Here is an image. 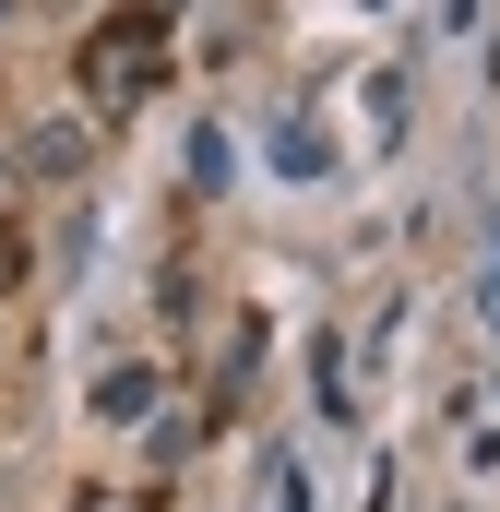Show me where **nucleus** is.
Returning a JSON list of instances; mask_svg holds the SVG:
<instances>
[{"label":"nucleus","mask_w":500,"mask_h":512,"mask_svg":"<svg viewBox=\"0 0 500 512\" xmlns=\"http://www.w3.org/2000/svg\"><path fill=\"white\" fill-rule=\"evenodd\" d=\"M72 72H84V108H143L155 84H167V12L155 0H131V12H108V24H84V48H72Z\"/></svg>","instance_id":"nucleus-1"},{"label":"nucleus","mask_w":500,"mask_h":512,"mask_svg":"<svg viewBox=\"0 0 500 512\" xmlns=\"http://www.w3.org/2000/svg\"><path fill=\"white\" fill-rule=\"evenodd\" d=\"M84 155H96V131H84V120H36L12 167H24V179H84Z\"/></svg>","instance_id":"nucleus-2"},{"label":"nucleus","mask_w":500,"mask_h":512,"mask_svg":"<svg viewBox=\"0 0 500 512\" xmlns=\"http://www.w3.org/2000/svg\"><path fill=\"white\" fill-rule=\"evenodd\" d=\"M96 417H108V429L155 417V370H108V382H96Z\"/></svg>","instance_id":"nucleus-3"},{"label":"nucleus","mask_w":500,"mask_h":512,"mask_svg":"<svg viewBox=\"0 0 500 512\" xmlns=\"http://www.w3.org/2000/svg\"><path fill=\"white\" fill-rule=\"evenodd\" d=\"M274 167H286V179H322V167H334V143H322L310 120H274Z\"/></svg>","instance_id":"nucleus-4"},{"label":"nucleus","mask_w":500,"mask_h":512,"mask_svg":"<svg viewBox=\"0 0 500 512\" xmlns=\"http://www.w3.org/2000/svg\"><path fill=\"white\" fill-rule=\"evenodd\" d=\"M262 512H310V465H298V453H274V489H262Z\"/></svg>","instance_id":"nucleus-5"},{"label":"nucleus","mask_w":500,"mask_h":512,"mask_svg":"<svg viewBox=\"0 0 500 512\" xmlns=\"http://www.w3.org/2000/svg\"><path fill=\"white\" fill-rule=\"evenodd\" d=\"M24 274H36V251H24V215H0V298H12Z\"/></svg>","instance_id":"nucleus-6"},{"label":"nucleus","mask_w":500,"mask_h":512,"mask_svg":"<svg viewBox=\"0 0 500 512\" xmlns=\"http://www.w3.org/2000/svg\"><path fill=\"white\" fill-rule=\"evenodd\" d=\"M12 179H24V167H12V155H0V215H12Z\"/></svg>","instance_id":"nucleus-7"},{"label":"nucleus","mask_w":500,"mask_h":512,"mask_svg":"<svg viewBox=\"0 0 500 512\" xmlns=\"http://www.w3.org/2000/svg\"><path fill=\"white\" fill-rule=\"evenodd\" d=\"M370 512H393V477H381V489H370Z\"/></svg>","instance_id":"nucleus-8"}]
</instances>
